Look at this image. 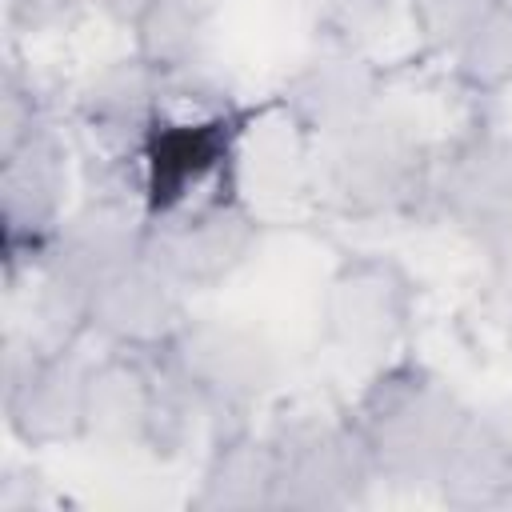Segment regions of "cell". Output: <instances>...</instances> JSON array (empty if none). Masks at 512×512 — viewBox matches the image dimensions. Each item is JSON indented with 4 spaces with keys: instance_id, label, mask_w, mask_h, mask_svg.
Wrapping results in <instances>:
<instances>
[{
    "instance_id": "9a60e30c",
    "label": "cell",
    "mask_w": 512,
    "mask_h": 512,
    "mask_svg": "<svg viewBox=\"0 0 512 512\" xmlns=\"http://www.w3.org/2000/svg\"><path fill=\"white\" fill-rule=\"evenodd\" d=\"M276 496V444L248 428L216 436L192 508L204 512H256Z\"/></svg>"
},
{
    "instance_id": "9c48e42d",
    "label": "cell",
    "mask_w": 512,
    "mask_h": 512,
    "mask_svg": "<svg viewBox=\"0 0 512 512\" xmlns=\"http://www.w3.org/2000/svg\"><path fill=\"white\" fill-rule=\"evenodd\" d=\"M4 416L20 444L52 448L88 436V364L64 352H24L8 364Z\"/></svg>"
},
{
    "instance_id": "5bb4252c",
    "label": "cell",
    "mask_w": 512,
    "mask_h": 512,
    "mask_svg": "<svg viewBox=\"0 0 512 512\" xmlns=\"http://www.w3.org/2000/svg\"><path fill=\"white\" fill-rule=\"evenodd\" d=\"M160 392V360L108 348L88 364V436L112 444H144Z\"/></svg>"
},
{
    "instance_id": "484cf974",
    "label": "cell",
    "mask_w": 512,
    "mask_h": 512,
    "mask_svg": "<svg viewBox=\"0 0 512 512\" xmlns=\"http://www.w3.org/2000/svg\"><path fill=\"white\" fill-rule=\"evenodd\" d=\"M508 344H512V304H508Z\"/></svg>"
},
{
    "instance_id": "30bf717a",
    "label": "cell",
    "mask_w": 512,
    "mask_h": 512,
    "mask_svg": "<svg viewBox=\"0 0 512 512\" xmlns=\"http://www.w3.org/2000/svg\"><path fill=\"white\" fill-rule=\"evenodd\" d=\"M184 324L188 312L180 300V284L168 280L144 256L104 276L88 300V332H96L108 348L120 352L156 356L172 348Z\"/></svg>"
},
{
    "instance_id": "d4e9b609",
    "label": "cell",
    "mask_w": 512,
    "mask_h": 512,
    "mask_svg": "<svg viewBox=\"0 0 512 512\" xmlns=\"http://www.w3.org/2000/svg\"><path fill=\"white\" fill-rule=\"evenodd\" d=\"M100 4L108 8V16H112V20H120V24H128V28H132V24L140 20V12H144L152 0H100Z\"/></svg>"
},
{
    "instance_id": "603a6c76",
    "label": "cell",
    "mask_w": 512,
    "mask_h": 512,
    "mask_svg": "<svg viewBox=\"0 0 512 512\" xmlns=\"http://www.w3.org/2000/svg\"><path fill=\"white\" fill-rule=\"evenodd\" d=\"M476 244L488 252L492 272H496V276H504V280H512V220H504V224L488 228L484 236H476Z\"/></svg>"
},
{
    "instance_id": "7402d4cb",
    "label": "cell",
    "mask_w": 512,
    "mask_h": 512,
    "mask_svg": "<svg viewBox=\"0 0 512 512\" xmlns=\"http://www.w3.org/2000/svg\"><path fill=\"white\" fill-rule=\"evenodd\" d=\"M80 0H4L8 24L24 28V32H44L60 20H68L76 12Z\"/></svg>"
},
{
    "instance_id": "ac0fdd59",
    "label": "cell",
    "mask_w": 512,
    "mask_h": 512,
    "mask_svg": "<svg viewBox=\"0 0 512 512\" xmlns=\"http://www.w3.org/2000/svg\"><path fill=\"white\" fill-rule=\"evenodd\" d=\"M456 80L476 96H496L512 84V0H492L468 40L452 52Z\"/></svg>"
},
{
    "instance_id": "44dd1931",
    "label": "cell",
    "mask_w": 512,
    "mask_h": 512,
    "mask_svg": "<svg viewBox=\"0 0 512 512\" xmlns=\"http://www.w3.org/2000/svg\"><path fill=\"white\" fill-rule=\"evenodd\" d=\"M392 4L396 0H324L320 24L332 36V44H348L352 48V40L364 36L372 24H380L392 12Z\"/></svg>"
},
{
    "instance_id": "cb8c5ba5",
    "label": "cell",
    "mask_w": 512,
    "mask_h": 512,
    "mask_svg": "<svg viewBox=\"0 0 512 512\" xmlns=\"http://www.w3.org/2000/svg\"><path fill=\"white\" fill-rule=\"evenodd\" d=\"M484 420L492 424V432L504 440V448H508V456H512V396H504L492 412H484Z\"/></svg>"
},
{
    "instance_id": "ba28073f",
    "label": "cell",
    "mask_w": 512,
    "mask_h": 512,
    "mask_svg": "<svg viewBox=\"0 0 512 512\" xmlns=\"http://www.w3.org/2000/svg\"><path fill=\"white\" fill-rule=\"evenodd\" d=\"M128 192H92L72 216L60 220L52 244L40 256V272L92 296V288L116 268L144 256L148 212H136Z\"/></svg>"
},
{
    "instance_id": "277c9868",
    "label": "cell",
    "mask_w": 512,
    "mask_h": 512,
    "mask_svg": "<svg viewBox=\"0 0 512 512\" xmlns=\"http://www.w3.org/2000/svg\"><path fill=\"white\" fill-rule=\"evenodd\" d=\"M276 496L272 508L328 512L364 500L376 480L372 456L348 416H304L272 436Z\"/></svg>"
},
{
    "instance_id": "e0dca14e",
    "label": "cell",
    "mask_w": 512,
    "mask_h": 512,
    "mask_svg": "<svg viewBox=\"0 0 512 512\" xmlns=\"http://www.w3.org/2000/svg\"><path fill=\"white\" fill-rule=\"evenodd\" d=\"M212 4L216 0H152L132 24L136 56L164 76L200 68Z\"/></svg>"
},
{
    "instance_id": "4fadbf2b",
    "label": "cell",
    "mask_w": 512,
    "mask_h": 512,
    "mask_svg": "<svg viewBox=\"0 0 512 512\" xmlns=\"http://www.w3.org/2000/svg\"><path fill=\"white\" fill-rule=\"evenodd\" d=\"M380 96V72L348 44H332L328 52L304 60L284 84V108L296 128L312 136L340 140L356 124H364Z\"/></svg>"
},
{
    "instance_id": "8fae6325",
    "label": "cell",
    "mask_w": 512,
    "mask_h": 512,
    "mask_svg": "<svg viewBox=\"0 0 512 512\" xmlns=\"http://www.w3.org/2000/svg\"><path fill=\"white\" fill-rule=\"evenodd\" d=\"M168 76L144 64L140 56L108 64L80 92V124L100 148L104 164L140 168L144 148L164 124Z\"/></svg>"
},
{
    "instance_id": "7a4b0ae2",
    "label": "cell",
    "mask_w": 512,
    "mask_h": 512,
    "mask_svg": "<svg viewBox=\"0 0 512 512\" xmlns=\"http://www.w3.org/2000/svg\"><path fill=\"white\" fill-rule=\"evenodd\" d=\"M160 356L200 396L212 440L248 428V408L272 388L276 376L272 348L260 336L216 320H188Z\"/></svg>"
},
{
    "instance_id": "2e32d148",
    "label": "cell",
    "mask_w": 512,
    "mask_h": 512,
    "mask_svg": "<svg viewBox=\"0 0 512 512\" xmlns=\"http://www.w3.org/2000/svg\"><path fill=\"white\" fill-rule=\"evenodd\" d=\"M436 488L456 508H500L512 504V456L484 416L472 412L460 440L452 444Z\"/></svg>"
},
{
    "instance_id": "7c38bea8",
    "label": "cell",
    "mask_w": 512,
    "mask_h": 512,
    "mask_svg": "<svg viewBox=\"0 0 512 512\" xmlns=\"http://www.w3.org/2000/svg\"><path fill=\"white\" fill-rule=\"evenodd\" d=\"M428 200L472 236L512 220V136L500 128L456 136L432 164Z\"/></svg>"
},
{
    "instance_id": "6da1fadb",
    "label": "cell",
    "mask_w": 512,
    "mask_h": 512,
    "mask_svg": "<svg viewBox=\"0 0 512 512\" xmlns=\"http://www.w3.org/2000/svg\"><path fill=\"white\" fill-rule=\"evenodd\" d=\"M372 468L392 484H436L472 412L424 364L388 360L348 408Z\"/></svg>"
},
{
    "instance_id": "d6986e66",
    "label": "cell",
    "mask_w": 512,
    "mask_h": 512,
    "mask_svg": "<svg viewBox=\"0 0 512 512\" xmlns=\"http://www.w3.org/2000/svg\"><path fill=\"white\" fill-rule=\"evenodd\" d=\"M492 0H412V24L432 52L452 56Z\"/></svg>"
},
{
    "instance_id": "8992f818",
    "label": "cell",
    "mask_w": 512,
    "mask_h": 512,
    "mask_svg": "<svg viewBox=\"0 0 512 512\" xmlns=\"http://www.w3.org/2000/svg\"><path fill=\"white\" fill-rule=\"evenodd\" d=\"M420 288L392 256H348L324 292V332L348 356H388L416 320Z\"/></svg>"
},
{
    "instance_id": "52a82bcc",
    "label": "cell",
    "mask_w": 512,
    "mask_h": 512,
    "mask_svg": "<svg viewBox=\"0 0 512 512\" xmlns=\"http://www.w3.org/2000/svg\"><path fill=\"white\" fill-rule=\"evenodd\" d=\"M64 204V148L48 124L32 128L16 144L0 148V216L8 272L20 260L40 264L44 248L60 228Z\"/></svg>"
},
{
    "instance_id": "ffe728a7",
    "label": "cell",
    "mask_w": 512,
    "mask_h": 512,
    "mask_svg": "<svg viewBox=\"0 0 512 512\" xmlns=\"http://www.w3.org/2000/svg\"><path fill=\"white\" fill-rule=\"evenodd\" d=\"M40 124H44V112H40V100H36L32 84L20 80L16 72H8L4 84H0V148L16 144L20 136H28Z\"/></svg>"
},
{
    "instance_id": "5b68a950",
    "label": "cell",
    "mask_w": 512,
    "mask_h": 512,
    "mask_svg": "<svg viewBox=\"0 0 512 512\" xmlns=\"http://www.w3.org/2000/svg\"><path fill=\"white\" fill-rule=\"evenodd\" d=\"M256 240V216L232 192H212L148 216L144 260L180 288H212L248 260Z\"/></svg>"
},
{
    "instance_id": "3957f363",
    "label": "cell",
    "mask_w": 512,
    "mask_h": 512,
    "mask_svg": "<svg viewBox=\"0 0 512 512\" xmlns=\"http://www.w3.org/2000/svg\"><path fill=\"white\" fill-rule=\"evenodd\" d=\"M432 192V160L420 140L392 120H364L336 140L328 164V200L344 216L412 212Z\"/></svg>"
}]
</instances>
